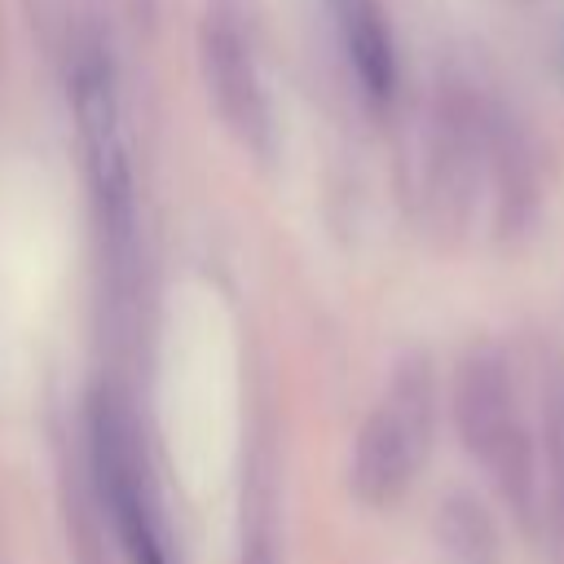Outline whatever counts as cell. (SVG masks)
Instances as JSON below:
<instances>
[{
    "label": "cell",
    "mask_w": 564,
    "mask_h": 564,
    "mask_svg": "<svg viewBox=\"0 0 564 564\" xmlns=\"http://www.w3.org/2000/svg\"><path fill=\"white\" fill-rule=\"evenodd\" d=\"M454 423L463 436V449L494 476L498 494L511 502L520 520H533L538 511V449L529 436V423L520 414V397L511 383V370L502 352L476 348L463 357L454 375Z\"/></svg>",
    "instance_id": "6da1fadb"
},
{
    "label": "cell",
    "mask_w": 564,
    "mask_h": 564,
    "mask_svg": "<svg viewBox=\"0 0 564 564\" xmlns=\"http://www.w3.org/2000/svg\"><path fill=\"white\" fill-rule=\"evenodd\" d=\"M432 405L436 397H432L427 361L414 357L397 366L388 392L366 414L352 441L348 485L366 507H392L397 498L410 494L432 449Z\"/></svg>",
    "instance_id": "7a4b0ae2"
},
{
    "label": "cell",
    "mask_w": 564,
    "mask_h": 564,
    "mask_svg": "<svg viewBox=\"0 0 564 564\" xmlns=\"http://www.w3.org/2000/svg\"><path fill=\"white\" fill-rule=\"evenodd\" d=\"M93 467H97V485L115 516L128 560L132 564H167V551H163V538L154 524V502H150L137 427L115 397H101L93 410Z\"/></svg>",
    "instance_id": "3957f363"
},
{
    "label": "cell",
    "mask_w": 564,
    "mask_h": 564,
    "mask_svg": "<svg viewBox=\"0 0 564 564\" xmlns=\"http://www.w3.org/2000/svg\"><path fill=\"white\" fill-rule=\"evenodd\" d=\"M70 106L79 123V141L88 154V176L93 189L115 225H128L132 216V163H128V141H123V115H119V93L110 62L101 53H84L70 75Z\"/></svg>",
    "instance_id": "277c9868"
},
{
    "label": "cell",
    "mask_w": 564,
    "mask_h": 564,
    "mask_svg": "<svg viewBox=\"0 0 564 564\" xmlns=\"http://www.w3.org/2000/svg\"><path fill=\"white\" fill-rule=\"evenodd\" d=\"M203 79L216 115L229 123V132L256 150L269 145V101L251 62V48L242 31L225 13H207L203 22Z\"/></svg>",
    "instance_id": "5b68a950"
},
{
    "label": "cell",
    "mask_w": 564,
    "mask_h": 564,
    "mask_svg": "<svg viewBox=\"0 0 564 564\" xmlns=\"http://www.w3.org/2000/svg\"><path fill=\"white\" fill-rule=\"evenodd\" d=\"M339 40L348 66L370 101H388L397 93V40L379 0H335Z\"/></svg>",
    "instance_id": "8992f818"
},
{
    "label": "cell",
    "mask_w": 564,
    "mask_h": 564,
    "mask_svg": "<svg viewBox=\"0 0 564 564\" xmlns=\"http://www.w3.org/2000/svg\"><path fill=\"white\" fill-rule=\"evenodd\" d=\"M436 542L449 564H498V529L480 498L449 494L436 511Z\"/></svg>",
    "instance_id": "52a82bcc"
},
{
    "label": "cell",
    "mask_w": 564,
    "mask_h": 564,
    "mask_svg": "<svg viewBox=\"0 0 564 564\" xmlns=\"http://www.w3.org/2000/svg\"><path fill=\"white\" fill-rule=\"evenodd\" d=\"M546 414H542V476H538V489H546V502H551V520H555V533L564 542V383L555 379L546 388Z\"/></svg>",
    "instance_id": "ba28073f"
},
{
    "label": "cell",
    "mask_w": 564,
    "mask_h": 564,
    "mask_svg": "<svg viewBox=\"0 0 564 564\" xmlns=\"http://www.w3.org/2000/svg\"><path fill=\"white\" fill-rule=\"evenodd\" d=\"M560 62H564V40H560Z\"/></svg>",
    "instance_id": "9c48e42d"
}]
</instances>
